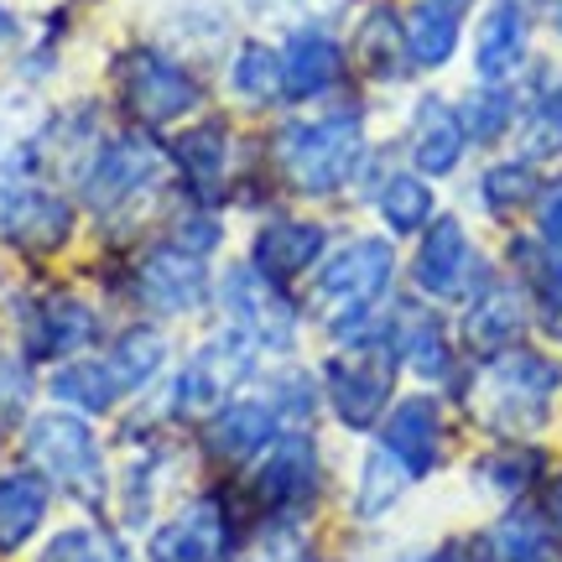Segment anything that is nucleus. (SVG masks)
<instances>
[{
  "instance_id": "ddd939ff",
  "label": "nucleus",
  "mask_w": 562,
  "mask_h": 562,
  "mask_svg": "<svg viewBox=\"0 0 562 562\" xmlns=\"http://www.w3.org/2000/svg\"><path fill=\"white\" fill-rule=\"evenodd\" d=\"M89 339H94V313L79 297H37L21 313L26 360H74Z\"/></svg>"
},
{
  "instance_id": "ea45409f",
  "label": "nucleus",
  "mask_w": 562,
  "mask_h": 562,
  "mask_svg": "<svg viewBox=\"0 0 562 562\" xmlns=\"http://www.w3.org/2000/svg\"><path fill=\"white\" fill-rule=\"evenodd\" d=\"M537 480V453H495L480 463V484H490L495 495H521Z\"/></svg>"
},
{
  "instance_id": "a878e982",
  "label": "nucleus",
  "mask_w": 562,
  "mask_h": 562,
  "mask_svg": "<svg viewBox=\"0 0 562 562\" xmlns=\"http://www.w3.org/2000/svg\"><path fill=\"white\" fill-rule=\"evenodd\" d=\"M229 94L240 104H277L281 100V53L266 42H240L229 58Z\"/></svg>"
},
{
  "instance_id": "0eeeda50",
  "label": "nucleus",
  "mask_w": 562,
  "mask_h": 562,
  "mask_svg": "<svg viewBox=\"0 0 562 562\" xmlns=\"http://www.w3.org/2000/svg\"><path fill=\"white\" fill-rule=\"evenodd\" d=\"M220 307L229 328L245 334V339L266 349V355H281L297 344V313L286 307L277 281H266L256 266H229L220 281Z\"/></svg>"
},
{
  "instance_id": "a19ab883",
  "label": "nucleus",
  "mask_w": 562,
  "mask_h": 562,
  "mask_svg": "<svg viewBox=\"0 0 562 562\" xmlns=\"http://www.w3.org/2000/svg\"><path fill=\"white\" fill-rule=\"evenodd\" d=\"M167 245H178V250H188V256H203V261H209V250L220 245V220H214V214H203V209H188Z\"/></svg>"
},
{
  "instance_id": "09e8293b",
  "label": "nucleus",
  "mask_w": 562,
  "mask_h": 562,
  "mask_svg": "<svg viewBox=\"0 0 562 562\" xmlns=\"http://www.w3.org/2000/svg\"><path fill=\"white\" fill-rule=\"evenodd\" d=\"M427 5H438V11H448V16H459V11H469V0H427Z\"/></svg>"
},
{
  "instance_id": "f8f14e48",
  "label": "nucleus",
  "mask_w": 562,
  "mask_h": 562,
  "mask_svg": "<svg viewBox=\"0 0 562 562\" xmlns=\"http://www.w3.org/2000/svg\"><path fill=\"white\" fill-rule=\"evenodd\" d=\"M136 297L157 318H182L209 297V266L203 256H188L178 245H157V250H146L136 271Z\"/></svg>"
},
{
  "instance_id": "39448f33",
  "label": "nucleus",
  "mask_w": 562,
  "mask_h": 562,
  "mask_svg": "<svg viewBox=\"0 0 562 562\" xmlns=\"http://www.w3.org/2000/svg\"><path fill=\"white\" fill-rule=\"evenodd\" d=\"M161 178H167V157H161L157 140L115 136L94 151L89 172H83V203H89L100 220H110V214H121V209L146 199Z\"/></svg>"
},
{
  "instance_id": "393cba45",
  "label": "nucleus",
  "mask_w": 562,
  "mask_h": 562,
  "mask_svg": "<svg viewBox=\"0 0 562 562\" xmlns=\"http://www.w3.org/2000/svg\"><path fill=\"white\" fill-rule=\"evenodd\" d=\"M53 396H58L68 412H79V417H100V412L115 406L121 385H115V375H110L104 360H68V364H58V375H53Z\"/></svg>"
},
{
  "instance_id": "f704fd0d",
  "label": "nucleus",
  "mask_w": 562,
  "mask_h": 562,
  "mask_svg": "<svg viewBox=\"0 0 562 562\" xmlns=\"http://www.w3.org/2000/svg\"><path fill=\"white\" fill-rule=\"evenodd\" d=\"M531 193H537V167H531V161H495L480 178V199L490 214H510V209H521Z\"/></svg>"
},
{
  "instance_id": "473e14b6",
  "label": "nucleus",
  "mask_w": 562,
  "mask_h": 562,
  "mask_svg": "<svg viewBox=\"0 0 562 562\" xmlns=\"http://www.w3.org/2000/svg\"><path fill=\"white\" fill-rule=\"evenodd\" d=\"M178 161L188 167V178L199 182L203 193H214V188L229 178V136H224V125H199V131H188L178 146Z\"/></svg>"
},
{
  "instance_id": "4c0bfd02",
  "label": "nucleus",
  "mask_w": 562,
  "mask_h": 562,
  "mask_svg": "<svg viewBox=\"0 0 562 562\" xmlns=\"http://www.w3.org/2000/svg\"><path fill=\"white\" fill-rule=\"evenodd\" d=\"M32 370L26 360H11L0 355V427H21L26 422V406H32Z\"/></svg>"
},
{
  "instance_id": "6ab92c4d",
  "label": "nucleus",
  "mask_w": 562,
  "mask_h": 562,
  "mask_svg": "<svg viewBox=\"0 0 562 562\" xmlns=\"http://www.w3.org/2000/svg\"><path fill=\"white\" fill-rule=\"evenodd\" d=\"M526 37H531V21H526L521 0H495L480 21V42H474V68L484 83H505L526 58Z\"/></svg>"
},
{
  "instance_id": "f3484780",
  "label": "nucleus",
  "mask_w": 562,
  "mask_h": 562,
  "mask_svg": "<svg viewBox=\"0 0 562 562\" xmlns=\"http://www.w3.org/2000/svg\"><path fill=\"white\" fill-rule=\"evenodd\" d=\"M469 271H474V245H469V229H463L459 220H438L432 229H427L417 261H412L417 292H427V297H463Z\"/></svg>"
},
{
  "instance_id": "20e7f679",
  "label": "nucleus",
  "mask_w": 562,
  "mask_h": 562,
  "mask_svg": "<svg viewBox=\"0 0 562 562\" xmlns=\"http://www.w3.org/2000/svg\"><path fill=\"white\" fill-rule=\"evenodd\" d=\"M558 391V364L542 360V355H501V360L484 370L480 385V406L484 422H495L505 432H531L547 422V402Z\"/></svg>"
},
{
  "instance_id": "b1692460",
  "label": "nucleus",
  "mask_w": 562,
  "mask_h": 562,
  "mask_svg": "<svg viewBox=\"0 0 562 562\" xmlns=\"http://www.w3.org/2000/svg\"><path fill=\"white\" fill-rule=\"evenodd\" d=\"M396 355H402L406 370H417L422 381H442L448 364H453L442 323L432 313H422V307H402L396 313Z\"/></svg>"
},
{
  "instance_id": "a211bd4d",
  "label": "nucleus",
  "mask_w": 562,
  "mask_h": 562,
  "mask_svg": "<svg viewBox=\"0 0 562 562\" xmlns=\"http://www.w3.org/2000/svg\"><path fill=\"white\" fill-rule=\"evenodd\" d=\"M463 121L459 110L448 100H438V94H427V100L417 104V115H412V136H406V151H412V161H417V172H427V178H448L453 167H459L463 157Z\"/></svg>"
},
{
  "instance_id": "f257e3e1",
  "label": "nucleus",
  "mask_w": 562,
  "mask_h": 562,
  "mask_svg": "<svg viewBox=\"0 0 562 562\" xmlns=\"http://www.w3.org/2000/svg\"><path fill=\"white\" fill-rule=\"evenodd\" d=\"M364 157V121L355 110L323 115V121H292L277 136V161L286 167L292 188L328 199L344 182L355 178V167Z\"/></svg>"
},
{
  "instance_id": "49530a36",
  "label": "nucleus",
  "mask_w": 562,
  "mask_h": 562,
  "mask_svg": "<svg viewBox=\"0 0 562 562\" xmlns=\"http://www.w3.org/2000/svg\"><path fill=\"white\" fill-rule=\"evenodd\" d=\"M547 516H552V526L562 531V480L552 484V495H547Z\"/></svg>"
},
{
  "instance_id": "72a5a7b5",
  "label": "nucleus",
  "mask_w": 562,
  "mask_h": 562,
  "mask_svg": "<svg viewBox=\"0 0 562 562\" xmlns=\"http://www.w3.org/2000/svg\"><path fill=\"white\" fill-rule=\"evenodd\" d=\"M495 558L501 562H552V537L531 510H510L495 526Z\"/></svg>"
},
{
  "instance_id": "a18cd8bd",
  "label": "nucleus",
  "mask_w": 562,
  "mask_h": 562,
  "mask_svg": "<svg viewBox=\"0 0 562 562\" xmlns=\"http://www.w3.org/2000/svg\"><path fill=\"white\" fill-rule=\"evenodd\" d=\"M542 328L552 339H562V261L542 277Z\"/></svg>"
},
{
  "instance_id": "7ed1b4c3",
  "label": "nucleus",
  "mask_w": 562,
  "mask_h": 562,
  "mask_svg": "<svg viewBox=\"0 0 562 562\" xmlns=\"http://www.w3.org/2000/svg\"><path fill=\"white\" fill-rule=\"evenodd\" d=\"M26 463L37 469L47 484H58L83 505L104 501V453L94 427L79 412H42L26 422Z\"/></svg>"
},
{
  "instance_id": "58836bf2",
  "label": "nucleus",
  "mask_w": 562,
  "mask_h": 562,
  "mask_svg": "<svg viewBox=\"0 0 562 562\" xmlns=\"http://www.w3.org/2000/svg\"><path fill=\"white\" fill-rule=\"evenodd\" d=\"M344 0H245V11L261 21H286L292 32L297 26H318L323 16H334Z\"/></svg>"
},
{
  "instance_id": "7c9ffc66",
  "label": "nucleus",
  "mask_w": 562,
  "mask_h": 562,
  "mask_svg": "<svg viewBox=\"0 0 562 562\" xmlns=\"http://www.w3.org/2000/svg\"><path fill=\"white\" fill-rule=\"evenodd\" d=\"M375 209L381 220L396 229V235H417L422 224L432 220V188L417 178V172H396L385 178V188L375 193Z\"/></svg>"
},
{
  "instance_id": "8fccbe9b",
  "label": "nucleus",
  "mask_w": 562,
  "mask_h": 562,
  "mask_svg": "<svg viewBox=\"0 0 562 562\" xmlns=\"http://www.w3.org/2000/svg\"><path fill=\"white\" fill-rule=\"evenodd\" d=\"M552 21H558V32H562V0H552Z\"/></svg>"
},
{
  "instance_id": "c03bdc74",
  "label": "nucleus",
  "mask_w": 562,
  "mask_h": 562,
  "mask_svg": "<svg viewBox=\"0 0 562 562\" xmlns=\"http://www.w3.org/2000/svg\"><path fill=\"white\" fill-rule=\"evenodd\" d=\"M537 229H542V245L562 250V178H552L542 188V203H537Z\"/></svg>"
},
{
  "instance_id": "9b49d317",
  "label": "nucleus",
  "mask_w": 562,
  "mask_h": 562,
  "mask_svg": "<svg viewBox=\"0 0 562 562\" xmlns=\"http://www.w3.org/2000/svg\"><path fill=\"white\" fill-rule=\"evenodd\" d=\"M229 542L235 537H229L224 505L214 495H199L146 537V562H224Z\"/></svg>"
},
{
  "instance_id": "aec40b11",
  "label": "nucleus",
  "mask_w": 562,
  "mask_h": 562,
  "mask_svg": "<svg viewBox=\"0 0 562 562\" xmlns=\"http://www.w3.org/2000/svg\"><path fill=\"white\" fill-rule=\"evenodd\" d=\"M277 427H281V417L271 412V402L240 396V402L220 406V412L209 417V448L229 463H245V459H256L261 448L277 442Z\"/></svg>"
},
{
  "instance_id": "c9c22d12",
  "label": "nucleus",
  "mask_w": 562,
  "mask_h": 562,
  "mask_svg": "<svg viewBox=\"0 0 562 562\" xmlns=\"http://www.w3.org/2000/svg\"><path fill=\"white\" fill-rule=\"evenodd\" d=\"M510 115H516V104H510V94H505L501 83H484V89H474V94H469V100L459 104L463 136H474V140H495V136H505Z\"/></svg>"
},
{
  "instance_id": "dca6fc26",
  "label": "nucleus",
  "mask_w": 562,
  "mask_h": 562,
  "mask_svg": "<svg viewBox=\"0 0 562 562\" xmlns=\"http://www.w3.org/2000/svg\"><path fill=\"white\" fill-rule=\"evenodd\" d=\"M344 74L339 42L328 37L323 26H297L281 42V94L286 100H318L328 94Z\"/></svg>"
},
{
  "instance_id": "37998d69",
  "label": "nucleus",
  "mask_w": 562,
  "mask_h": 562,
  "mask_svg": "<svg viewBox=\"0 0 562 562\" xmlns=\"http://www.w3.org/2000/svg\"><path fill=\"white\" fill-rule=\"evenodd\" d=\"M250 562H313V552H307V542H302L297 531H271V537L256 542Z\"/></svg>"
},
{
  "instance_id": "5701e85b",
  "label": "nucleus",
  "mask_w": 562,
  "mask_h": 562,
  "mask_svg": "<svg viewBox=\"0 0 562 562\" xmlns=\"http://www.w3.org/2000/svg\"><path fill=\"white\" fill-rule=\"evenodd\" d=\"M526 328V302L516 286H490L474 297L469 318H463V339L474 344L480 355H505L516 334Z\"/></svg>"
},
{
  "instance_id": "2eb2a0df",
  "label": "nucleus",
  "mask_w": 562,
  "mask_h": 562,
  "mask_svg": "<svg viewBox=\"0 0 562 562\" xmlns=\"http://www.w3.org/2000/svg\"><path fill=\"white\" fill-rule=\"evenodd\" d=\"M381 448L402 463L412 480L432 474V469H438V459H442L438 402H427V396H406V402L391 406V417H385V427H381Z\"/></svg>"
},
{
  "instance_id": "2f4dec72",
  "label": "nucleus",
  "mask_w": 562,
  "mask_h": 562,
  "mask_svg": "<svg viewBox=\"0 0 562 562\" xmlns=\"http://www.w3.org/2000/svg\"><path fill=\"white\" fill-rule=\"evenodd\" d=\"M37 562H136L131 547L115 537V531H100V526H63L53 542L42 547Z\"/></svg>"
},
{
  "instance_id": "9d476101",
  "label": "nucleus",
  "mask_w": 562,
  "mask_h": 562,
  "mask_svg": "<svg viewBox=\"0 0 562 562\" xmlns=\"http://www.w3.org/2000/svg\"><path fill=\"white\" fill-rule=\"evenodd\" d=\"M0 235L21 250H58L74 235V203L32 178L0 188Z\"/></svg>"
},
{
  "instance_id": "c756f323",
  "label": "nucleus",
  "mask_w": 562,
  "mask_h": 562,
  "mask_svg": "<svg viewBox=\"0 0 562 562\" xmlns=\"http://www.w3.org/2000/svg\"><path fill=\"white\" fill-rule=\"evenodd\" d=\"M406 484H412V474H406V469L391 459L385 448L364 453V463H360V490H355V510H360L364 521H375V516H385L391 505L402 501Z\"/></svg>"
},
{
  "instance_id": "1a4fd4ad",
  "label": "nucleus",
  "mask_w": 562,
  "mask_h": 562,
  "mask_svg": "<svg viewBox=\"0 0 562 562\" xmlns=\"http://www.w3.org/2000/svg\"><path fill=\"white\" fill-rule=\"evenodd\" d=\"M323 396L334 406V417L344 427H375L391 402V360L375 355V349H349V355H334V360L323 364Z\"/></svg>"
},
{
  "instance_id": "bb28decb",
  "label": "nucleus",
  "mask_w": 562,
  "mask_h": 562,
  "mask_svg": "<svg viewBox=\"0 0 562 562\" xmlns=\"http://www.w3.org/2000/svg\"><path fill=\"white\" fill-rule=\"evenodd\" d=\"M104 364H110V375H115L121 391H140V385H151L161 375V364H167V339H161L157 328H146V323H140V328H125Z\"/></svg>"
},
{
  "instance_id": "4468645a",
  "label": "nucleus",
  "mask_w": 562,
  "mask_h": 562,
  "mask_svg": "<svg viewBox=\"0 0 562 562\" xmlns=\"http://www.w3.org/2000/svg\"><path fill=\"white\" fill-rule=\"evenodd\" d=\"M318 448L313 438H302V432H281L271 448H266V463L261 474H256V490H261V501L271 510H302V505L318 495Z\"/></svg>"
},
{
  "instance_id": "6e6552de",
  "label": "nucleus",
  "mask_w": 562,
  "mask_h": 562,
  "mask_svg": "<svg viewBox=\"0 0 562 562\" xmlns=\"http://www.w3.org/2000/svg\"><path fill=\"white\" fill-rule=\"evenodd\" d=\"M121 100L140 125H172L182 115H193L199 79L157 47H136L121 58Z\"/></svg>"
},
{
  "instance_id": "c85d7f7f",
  "label": "nucleus",
  "mask_w": 562,
  "mask_h": 562,
  "mask_svg": "<svg viewBox=\"0 0 562 562\" xmlns=\"http://www.w3.org/2000/svg\"><path fill=\"white\" fill-rule=\"evenodd\" d=\"M360 58L375 79H402L406 68V21H396V11H370L360 26Z\"/></svg>"
},
{
  "instance_id": "4be33fe9",
  "label": "nucleus",
  "mask_w": 562,
  "mask_h": 562,
  "mask_svg": "<svg viewBox=\"0 0 562 562\" xmlns=\"http://www.w3.org/2000/svg\"><path fill=\"white\" fill-rule=\"evenodd\" d=\"M47 521V480L37 469L0 474V552H16Z\"/></svg>"
},
{
  "instance_id": "3c124183",
  "label": "nucleus",
  "mask_w": 562,
  "mask_h": 562,
  "mask_svg": "<svg viewBox=\"0 0 562 562\" xmlns=\"http://www.w3.org/2000/svg\"><path fill=\"white\" fill-rule=\"evenodd\" d=\"M402 562H427V558H402Z\"/></svg>"
},
{
  "instance_id": "79ce46f5",
  "label": "nucleus",
  "mask_w": 562,
  "mask_h": 562,
  "mask_svg": "<svg viewBox=\"0 0 562 562\" xmlns=\"http://www.w3.org/2000/svg\"><path fill=\"white\" fill-rule=\"evenodd\" d=\"M313 402H318V391H313V381H307V375H277V385H271V412H277L281 422H286V417H307V412H313Z\"/></svg>"
},
{
  "instance_id": "e433bc0d",
  "label": "nucleus",
  "mask_w": 562,
  "mask_h": 562,
  "mask_svg": "<svg viewBox=\"0 0 562 562\" xmlns=\"http://www.w3.org/2000/svg\"><path fill=\"white\" fill-rule=\"evenodd\" d=\"M526 146H531V157H552L562 151V79L547 89L537 110H531V121H526Z\"/></svg>"
},
{
  "instance_id": "de8ad7c7",
  "label": "nucleus",
  "mask_w": 562,
  "mask_h": 562,
  "mask_svg": "<svg viewBox=\"0 0 562 562\" xmlns=\"http://www.w3.org/2000/svg\"><path fill=\"white\" fill-rule=\"evenodd\" d=\"M16 37V16H11V11H5V5H0V47H5V42Z\"/></svg>"
},
{
  "instance_id": "cd10ccee",
  "label": "nucleus",
  "mask_w": 562,
  "mask_h": 562,
  "mask_svg": "<svg viewBox=\"0 0 562 562\" xmlns=\"http://www.w3.org/2000/svg\"><path fill=\"white\" fill-rule=\"evenodd\" d=\"M453 53H459V16H448V11L422 0L406 16V58L417 68H442Z\"/></svg>"
},
{
  "instance_id": "f03ea898",
  "label": "nucleus",
  "mask_w": 562,
  "mask_h": 562,
  "mask_svg": "<svg viewBox=\"0 0 562 562\" xmlns=\"http://www.w3.org/2000/svg\"><path fill=\"white\" fill-rule=\"evenodd\" d=\"M391 277H396V250H391V240H375V235L349 240L344 250H334V256L318 266L313 297H318V307L328 313L339 339H349L355 323L370 318V307L385 297Z\"/></svg>"
},
{
  "instance_id": "412c9836",
  "label": "nucleus",
  "mask_w": 562,
  "mask_h": 562,
  "mask_svg": "<svg viewBox=\"0 0 562 562\" xmlns=\"http://www.w3.org/2000/svg\"><path fill=\"white\" fill-rule=\"evenodd\" d=\"M323 235L318 224L307 220H271L256 235V245H250V266L261 271L266 281H286L297 277V271H307V266L323 256Z\"/></svg>"
},
{
  "instance_id": "423d86ee",
  "label": "nucleus",
  "mask_w": 562,
  "mask_h": 562,
  "mask_svg": "<svg viewBox=\"0 0 562 562\" xmlns=\"http://www.w3.org/2000/svg\"><path fill=\"white\" fill-rule=\"evenodd\" d=\"M256 355H261V349L245 339V334H235V328L214 334V339L178 370L172 406H178L182 417H214L220 406L235 402V385L256 370Z\"/></svg>"
}]
</instances>
